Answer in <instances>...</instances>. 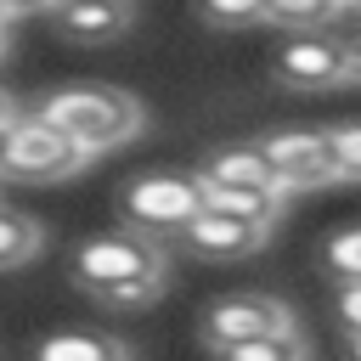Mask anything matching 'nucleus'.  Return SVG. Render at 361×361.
<instances>
[{
  "label": "nucleus",
  "mask_w": 361,
  "mask_h": 361,
  "mask_svg": "<svg viewBox=\"0 0 361 361\" xmlns=\"http://www.w3.org/2000/svg\"><path fill=\"white\" fill-rule=\"evenodd\" d=\"M68 276L102 310H147L169 282V254H164V237L141 226H113L73 248Z\"/></svg>",
  "instance_id": "nucleus-1"
},
{
  "label": "nucleus",
  "mask_w": 361,
  "mask_h": 361,
  "mask_svg": "<svg viewBox=\"0 0 361 361\" xmlns=\"http://www.w3.org/2000/svg\"><path fill=\"white\" fill-rule=\"evenodd\" d=\"M39 113L51 124H62L96 158L113 152V147H124V141H135L141 124H147V107L130 90H118V85H62V90H51L39 102Z\"/></svg>",
  "instance_id": "nucleus-2"
},
{
  "label": "nucleus",
  "mask_w": 361,
  "mask_h": 361,
  "mask_svg": "<svg viewBox=\"0 0 361 361\" xmlns=\"http://www.w3.org/2000/svg\"><path fill=\"white\" fill-rule=\"evenodd\" d=\"M90 158H96L90 147H79L62 124H51L34 107V113H17L11 118L0 175L6 180H28V186H56V180H73L79 169H90Z\"/></svg>",
  "instance_id": "nucleus-3"
},
{
  "label": "nucleus",
  "mask_w": 361,
  "mask_h": 361,
  "mask_svg": "<svg viewBox=\"0 0 361 361\" xmlns=\"http://www.w3.org/2000/svg\"><path fill=\"white\" fill-rule=\"evenodd\" d=\"M203 203H209V186H203V175L192 169V175H180V169H147V175H135L124 192H118V214H124V226H141V231H152V237H180L197 214H203Z\"/></svg>",
  "instance_id": "nucleus-4"
},
{
  "label": "nucleus",
  "mask_w": 361,
  "mask_h": 361,
  "mask_svg": "<svg viewBox=\"0 0 361 361\" xmlns=\"http://www.w3.org/2000/svg\"><path fill=\"white\" fill-rule=\"evenodd\" d=\"M282 327H299V322H293V305L276 299V293H259V288L220 293V299H209L203 316H197L203 350H220V344H237V338H259V333H282Z\"/></svg>",
  "instance_id": "nucleus-5"
},
{
  "label": "nucleus",
  "mask_w": 361,
  "mask_h": 361,
  "mask_svg": "<svg viewBox=\"0 0 361 361\" xmlns=\"http://www.w3.org/2000/svg\"><path fill=\"white\" fill-rule=\"evenodd\" d=\"M271 73L276 85L288 90H338L350 85V56H344V39L338 34H288L271 56Z\"/></svg>",
  "instance_id": "nucleus-6"
},
{
  "label": "nucleus",
  "mask_w": 361,
  "mask_h": 361,
  "mask_svg": "<svg viewBox=\"0 0 361 361\" xmlns=\"http://www.w3.org/2000/svg\"><path fill=\"white\" fill-rule=\"evenodd\" d=\"M259 147H265V158H271V169H276V180H282L288 197H293V192H316V186L344 180L327 130H271Z\"/></svg>",
  "instance_id": "nucleus-7"
},
{
  "label": "nucleus",
  "mask_w": 361,
  "mask_h": 361,
  "mask_svg": "<svg viewBox=\"0 0 361 361\" xmlns=\"http://www.w3.org/2000/svg\"><path fill=\"white\" fill-rule=\"evenodd\" d=\"M265 237H271V226H254V220L226 214L214 203H203V214L180 231L186 254H197V259H248V254L265 248Z\"/></svg>",
  "instance_id": "nucleus-8"
},
{
  "label": "nucleus",
  "mask_w": 361,
  "mask_h": 361,
  "mask_svg": "<svg viewBox=\"0 0 361 361\" xmlns=\"http://www.w3.org/2000/svg\"><path fill=\"white\" fill-rule=\"evenodd\" d=\"M135 23V0H68L51 11V28L73 45H113Z\"/></svg>",
  "instance_id": "nucleus-9"
},
{
  "label": "nucleus",
  "mask_w": 361,
  "mask_h": 361,
  "mask_svg": "<svg viewBox=\"0 0 361 361\" xmlns=\"http://www.w3.org/2000/svg\"><path fill=\"white\" fill-rule=\"evenodd\" d=\"M197 175H203V186H282L259 141H254V147H248V141H243V147H214V152L197 164Z\"/></svg>",
  "instance_id": "nucleus-10"
},
{
  "label": "nucleus",
  "mask_w": 361,
  "mask_h": 361,
  "mask_svg": "<svg viewBox=\"0 0 361 361\" xmlns=\"http://www.w3.org/2000/svg\"><path fill=\"white\" fill-rule=\"evenodd\" d=\"M28 361H130V344L102 333V327H62V333H45Z\"/></svg>",
  "instance_id": "nucleus-11"
},
{
  "label": "nucleus",
  "mask_w": 361,
  "mask_h": 361,
  "mask_svg": "<svg viewBox=\"0 0 361 361\" xmlns=\"http://www.w3.org/2000/svg\"><path fill=\"white\" fill-rule=\"evenodd\" d=\"M209 203L226 214H243L254 226H276L288 209V192L282 186H209Z\"/></svg>",
  "instance_id": "nucleus-12"
},
{
  "label": "nucleus",
  "mask_w": 361,
  "mask_h": 361,
  "mask_svg": "<svg viewBox=\"0 0 361 361\" xmlns=\"http://www.w3.org/2000/svg\"><path fill=\"white\" fill-rule=\"evenodd\" d=\"M214 361H310V344L299 327H282V333H259V338H237V344H220L209 350Z\"/></svg>",
  "instance_id": "nucleus-13"
},
{
  "label": "nucleus",
  "mask_w": 361,
  "mask_h": 361,
  "mask_svg": "<svg viewBox=\"0 0 361 361\" xmlns=\"http://www.w3.org/2000/svg\"><path fill=\"white\" fill-rule=\"evenodd\" d=\"M39 248H45V226H39L34 214H23V209H6V203H0V271L28 265Z\"/></svg>",
  "instance_id": "nucleus-14"
},
{
  "label": "nucleus",
  "mask_w": 361,
  "mask_h": 361,
  "mask_svg": "<svg viewBox=\"0 0 361 361\" xmlns=\"http://www.w3.org/2000/svg\"><path fill=\"white\" fill-rule=\"evenodd\" d=\"M338 11H350L344 0H271V28H282V34H316V28H327Z\"/></svg>",
  "instance_id": "nucleus-15"
},
{
  "label": "nucleus",
  "mask_w": 361,
  "mask_h": 361,
  "mask_svg": "<svg viewBox=\"0 0 361 361\" xmlns=\"http://www.w3.org/2000/svg\"><path fill=\"white\" fill-rule=\"evenodd\" d=\"M197 17L209 28H254L271 17V0H197Z\"/></svg>",
  "instance_id": "nucleus-16"
},
{
  "label": "nucleus",
  "mask_w": 361,
  "mask_h": 361,
  "mask_svg": "<svg viewBox=\"0 0 361 361\" xmlns=\"http://www.w3.org/2000/svg\"><path fill=\"white\" fill-rule=\"evenodd\" d=\"M322 259H327V271H333L338 282H361V226L333 231L327 248H322Z\"/></svg>",
  "instance_id": "nucleus-17"
},
{
  "label": "nucleus",
  "mask_w": 361,
  "mask_h": 361,
  "mask_svg": "<svg viewBox=\"0 0 361 361\" xmlns=\"http://www.w3.org/2000/svg\"><path fill=\"white\" fill-rule=\"evenodd\" d=\"M327 141H333L338 175H344V180H361V118H350V124H333V130H327Z\"/></svg>",
  "instance_id": "nucleus-18"
},
{
  "label": "nucleus",
  "mask_w": 361,
  "mask_h": 361,
  "mask_svg": "<svg viewBox=\"0 0 361 361\" xmlns=\"http://www.w3.org/2000/svg\"><path fill=\"white\" fill-rule=\"evenodd\" d=\"M338 322H344L350 333H361V282H344V288H338Z\"/></svg>",
  "instance_id": "nucleus-19"
},
{
  "label": "nucleus",
  "mask_w": 361,
  "mask_h": 361,
  "mask_svg": "<svg viewBox=\"0 0 361 361\" xmlns=\"http://www.w3.org/2000/svg\"><path fill=\"white\" fill-rule=\"evenodd\" d=\"M0 6H6V17H39V11L51 17L56 11V0H0Z\"/></svg>",
  "instance_id": "nucleus-20"
},
{
  "label": "nucleus",
  "mask_w": 361,
  "mask_h": 361,
  "mask_svg": "<svg viewBox=\"0 0 361 361\" xmlns=\"http://www.w3.org/2000/svg\"><path fill=\"white\" fill-rule=\"evenodd\" d=\"M338 39H344V56H350V85H361V28H350Z\"/></svg>",
  "instance_id": "nucleus-21"
},
{
  "label": "nucleus",
  "mask_w": 361,
  "mask_h": 361,
  "mask_svg": "<svg viewBox=\"0 0 361 361\" xmlns=\"http://www.w3.org/2000/svg\"><path fill=\"white\" fill-rule=\"evenodd\" d=\"M17 118V102H11V90H0V124H11Z\"/></svg>",
  "instance_id": "nucleus-22"
},
{
  "label": "nucleus",
  "mask_w": 361,
  "mask_h": 361,
  "mask_svg": "<svg viewBox=\"0 0 361 361\" xmlns=\"http://www.w3.org/2000/svg\"><path fill=\"white\" fill-rule=\"evenodd\" d=\"M350 361H361V333H350Z\"/></svg>",
  "instance_id": "nucleus-23"
},
{
  "label": "nucleus",
  "mask_w": 361,
  "mask_h": 361,
  "mask_svg": "<svg viewBox=\"0 0 361 361\" xmlns=\"http://www.w3.org/2000/svg\"><path fill=\"white\" fill-rule=\"evenodd\" d=\"M6 135H11V124H0V158H6Z\"/></svg>",
  "instance_id": "nucleus-24"
},
{
  "label": "nucleus",
  "mask_w": 361,
  "mask_h": 361,
  "mask_svg": "<svg viewBox=\"0 0 361 361\" xmlns=\"http://www.w3.org/2000/svg\"><path fill=\"white\" fill-rule=\"evenodd\" d=\"M6 23H11V17H6V6H0V28H6Z\"/></svg>",
  "instance_id": "nucleus-25"
},
{
  "label": "nucleus",
  "mask_w": 361,
  "mask_h": 361,
  "mask_svg": "<svg viewBox=\"0 0 361 361\" xmlns=\"http://www.w3.org/2000/svg\"><path fill=\"white\" fill-rule=\"evenodd\" d=\"M344 6H350V11H361V0H344Z\"/></svg>",
  "instance_id": "nucleus-26"
},
{
  "label": "nucleus",
  "mask_w": 361,
  "mask_h": 361,
  "mask_svg": "<svg viewBox=\"0 0 361 361\" xmlns=\"http://www.w3.org/2000/svg\"><path fill=\"white\" fill-rule=\"evenodd\" d=\"M0 56H6V28H0Z\"/></svg>",
  "instance_id": "nucleus-27"
},
{
  "label": "nucleus",
  "mask_w": 361,
  "mask_h": 361,
  "mask_svg": "<svg viewBox=\"0 0 361 361\" xmlns=\"http://www.w3.org/2000/svg\"><path fill=\"white\" fill-rule=\"evenodd\" d=\"M56 6H68V0H56Z\"/></svg>",
  "instance_id": "nucleus-28"
},
{
  "label": "nucleus",
  "mask_w": 361,
  "mask_h": 361,
  "mask_svg": "<svg viewBox=\"0 0 361 361\" xmlns=\"http://www.w3.org/2000/svg\"><path fill=\"white\" fill-rule=\"evenodd\" d=\"M0 180H6V175H0Z\"/></svg>",
  "instance_id": "nucleus-29"
}]
</instances>
